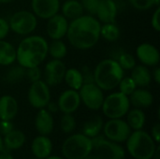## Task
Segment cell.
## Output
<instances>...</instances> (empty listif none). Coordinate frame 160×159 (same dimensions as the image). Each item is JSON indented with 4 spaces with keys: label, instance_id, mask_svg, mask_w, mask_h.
<instances>
[{
    "label": "cell",
    "instance_id": "cell-16",
    "mask_svg": "<svg viewBox=\"0 0 160 159\" xmlns=\"http://www.w3.org/2000/svg\"><path fill=\"white\" fill-rule=\"evenodd\" d=\"M118 7L114 0H99L97 8V19L103 23L115 22Z\"/></svg>",
    "mask_w": 160,
    "mask_h": 159
},
{
    "label": "cell",
    "instance_id": "cell-24",
    "mask_svg": "<svg viewBox=\"0 0 160 159\" xmlns=\"http://www.w3.org/2000/svg\"><path fill=\"white\" fill-rule=\"evenodd\" d=\"M62 15L67 20H75L83 15L84 9L81 3L78 0H66L62 6Z\"/></svg>",
    "mask_w": 160,
    "mask_h": 159
},
{
    "label": "cell",
    "instance_id": "cell-37",
    "mask_svg": "<svg viewBox=\"0 0 160 159\" xmlns=\"http://www.w3.org/2000/svg\"><path fill=\"white\" fill-rule=\"evenodd\" d=\"M25 76L28 78V80L31 82H37V81L40 80V78H41V70L39 69L38 67L26 68V75Z\"/></svg>",
    "mask_w": 160,
    "mask_h": 159
},
{
    "label": "cell",
    "instance_id": "cell-52",
    "mask_svg": "<svg viewBox=\"0 0 160 159\" xmlns=\"http://www.w3.org/2000/svg\"><path fill=\"white\" fill-rule=\"evenodd\" d=\"M30 159H38V158H37V157H32V158H30Z\"/></svg>",
    "mask_w": 160,
    "mask_h": 159
},
{
    "label": "cell",
    "instance_id": "cell-34",
    "mask_svg": "<svg viewBox=\"0 0 160 159\" xmlns=\"http://www.w3.org/2000/svg\"><path fill=\"white\" fill-rule=\"evenodd\" d=\"M119 86V92L123 93L124 95L129 97L133 92L134 90L137 88V85L135 84L134 81L130 78V77H126V78H123L120 82V83L118 84Z\"/></svg>",
    "mask_w": 160,
    "mask_h": 159
},
{
    "label": "cell",
    "instance_id": "cell-51",
    "mask_svg": "<svg viewBox=\"0 0 160 159\" xmlns=\"http://www.w3.org/2000/svg\"><path fill=\"white\" fill-rule=\"evenodd\" d=\"M152 2H153V4H154V6H159L160 4V0H152Z\"/></svg>",
    "mask_w": 160,
    "mask_h": 159
},
{
    "label": "cell",
    "instance_id": "cell-39",
    "mask_svg": "<svg viewBox=\"0 0 160 159\" xmlns=\"http://www.w3.org/2000/svg\"><path fill=\"white\" fill-rule=\"evenodd\" d=\"M151 23H152V26L153 28L158 32L160 31V7H158L156 11L154 12L153 14V17H152V20H151Z\"/></svg>",
    "mask_w": 160,
    "mask_h": 159
},
{
    "label": "cell",
    "instance_id": "cell-33",
    "mask_svg": "<svg viewBox=\"0 0 160 159\" xmlns=\"http://www.w3.org/2000/svg\"><path fill=\"white\" fill-rule=\"evenodd\" d=\"M116 61L123 70H131L136 66V60L134 56L125 51L118 56Z\"/></svg>",
    "mask_w": 160,
    "mask_h": 159
},
{
    "label": "cell",
    "instance_id": "cell-20",
    "mask_svg": "<svg viewBox=\"0 0 160 159\" xmlns=\"http://www.w3.org/2000/svg\"><path fill=\"white\" fill-rule=\"evenodd\" d=\"M19 105L17 100L8 95L0 97V120L11 121L18 113Z\"/></svg>",
    "mask_w": 160,
    "mask_h": 159
},
{
    "label": "cell",
    "instance_id": "cell-45",
    "mask_svg": "<svg viewBox=\"0 0 160 159\" xmlns=\"http://www.w3.org/2000/svg\"><path fill=\"white\" fill-rule=\"evenodd\" d=\"M0 159H14V158H13V157H12L10 154H8V153H7V152L2 151V152L0 153Z\"/></svg>",
    "mask_w": 160,
    "mask_h": 159
},
{
    "label": "cell",
    "instance_id": "cell-17",
    "mask_svg": "<svg viewBox=\"0 0 160 159\" xmlns=\"http://www.w3.org/2000/svg\"><path fill=\"white\" fill-rule=\"evenodd\" d=\"M136 53L138 59L146 67H155L159 63V52L150 43H142L139 45Z\"/></svg>",
    "mask_w": 160,
    "mask_h": 159
},
{
    "label": "cell",
    "instance_id": "cell-43",
    "mask_svg": "<svg viewBox=\"0 0 160 159\" xmlns=\"http://www.w3.org/2000/svg\"><path fill=\"white\" fill-rule=\"evenodd\" d=\"M47 111L48 112H50L51 113H53V112H56L57 111H59V109H58V105H57V103H54V102H49L48 104H47Z\"/></svg>",
    "mask_w": 160,
    "mask_h": 159
},
{
    "label": "cell",
    "instance_id": "cell-32",
    "mask_svg": "<svg viewBox=\"0 0 160 159\" xmlns=\"http://www.w3.org/2000/svg\"><path fill=\"white\" fill-rule=\"evenodd\" d=\"M60 127L65 134L72 133L76 128V120L73 117V115L68 113H64V115L61 117Z\"/></svg>",
    "mask_w": 160,
    "mask_h": 159
},
{
    "label": "cell",
    "instance_id": "cell-4",
    "mask_svg": "<svg viewBox=\"0 0 160 159\" xmlns=\"http://www.w3.org/2000/svg\"><path fill=\"white\" fill-rule=\"evenodd\" d=\"M126 142L128 152L134 159H152L158 147L151 135L142 129L131 132Z\"/></svg>",
    "mask_w": 160,
    "mask_h": 159
},
{
    "label": "cell",
    "instance_id": "cell-13",
    "mask_svg": "<svg viewBox=\"0 0 160 159\" xmlns=\"http://www.w3.org/2000/svg\"><path fill=\"white\" fill-rule=\"evenodd\" d=\"M58 109L63 113L72 114L81 105V97L79 92L73 89L64 91L58 98Z\"/></svg>",
    "mask_w": 160,
    "mask_h": 159
},
{
    "label": "cell",
    "instance_id": "cell-1",
    "mask_svg": "<svg viewBox=\"0 0 160 159\" xmlns=\"http://www.w3.org/2000/svg\"><path fill=\"white\" fill-rule=\"evenodd\" d=\"M100 22L96 17L93 15H82L68 23V40L76 49H91L100 37Z\"/></svg>",
    "mask_w": 160,
    "mask_h": 159
},
{
    "label": "cell",
    "instance_id": "cell-3",
    "mask_svg": "<svg viewBox=\"0 0 160 159\" xmlns=\"http://www.w3.org/2000/svg\"><path fill=\"white\" fill-rule=\"evenodd\" d=\"M124 78V70L117 61L108 58L100 61L94 69L95 83L104 91L113 90Z\"/></svg>",
    "mask_w": 160,
    "mask_h": 159
},
{
    "label": "cell",
    "instance_id": "cell-49",
    "mask_svg": "<svg viewBox=\"0 0 160 159\" xmlns=\"http://www.w3.org/2000/svg\"><path fill=\"white\" fill-rule=\"evenodd\" d=\"M4 151V144H3V138L0 135V153Z\"/></svg>",
    "mask_w": 160,
    "mask_h": 159
},
{
    "label": "cell",
    "instance_id": "cell-11",
    "mask_svg": "<svg viewBox=\"0 0 160 159\" xmlns=\"http://www.w3.org/2000/svg\"><path fill=\"white\" fill-rule=\"evenodd\" d=\"M28 101L35 109L46 108L51 100V92L49 85L41 80L32 82L28 90Z\"/></svg>",
    "mask_w": 160,
    "mask_h": 159
},
{
    "label": "cell",
    "instance_id": "cell-6",
    "mask_svg": "<svg viewBox=\"0 0 160 159\" xmlns=\"http://www.w3.org/2000/svg\"><path fill=\"white\" fill-rule=\"evenodd\" d=\"M102 112L109 119H119L127 115L130 109V102L128 96L121 92H115L104 97Z\"/></svg>",
    "mask_w": 160,
    "mask_h": 159
},
{
    "label": "cell",
    "instance_id": "cell-22",
    "mask_svg": "<svg viewBox=\"0 0 160 159\" xmlns=\"http://www.w3.org/2000/svg\"><path fill=\"white\" fill-rule=\"evenodd\" d=\"M25 141L26 138L22 131L12 129L11 131L4 135L3 138L4 148H7L8 150H18L23 146Z\"/></svg>",
    "mask_w": 160,
    "mask_h": 159
},
{
    "label": "cell",
    "instance_id": "cell-10",
    "mask_svg": "<svg viewBox=\"0 0 160 159\" xmlns=\"http://www.w3.org/2000/svg\"><path fill=\"white\" fill-rule=\"evenodd\" d=\"M79 95L81 97V102H82L89 110L98 111L101 109L104 95L102 90L95 82L83 83L79 89Z\"/></svg>",
    "mask_w": 160,
    "mask_h": 159
},
{
    "label": "cell",
    "instance_id": "cell-48",
    "mask_svg": "<svg viewBox=\"0 0 160 159\" xmlns=\"http://www.w3.org/2000/svg\"><path fill=\"white\" fill-rule=\"evenodd\" d=\"M45 159H65L64 157H58V156H49L47 158Z\"/></svg>",
    "mask_w": 160,
    "mask_h": 159
},
{
    "label": "cell",
    "instance_id": "cell-29",
    "mask_svg": "<svg viewBox=\"0 0 160 159\" xmlns=\"http://www.w3.org/2000/svg\"><path fill=\"white\" fill-rule=\"evenodd\" d=\"M100 36L108 41H116L120 36L121 32L119 27L115 24V22L104 23L100 27Z\"/></svg>",
    "mask_w": 160,
    "mask_h": 159
},
{
    "label": "cell",
    "instance_id": "cell-40",
    "mask_svg": "<svg viewBox=\"0 0 160 159\" xmlns=\"http://www.w3.org/2000/svg\"><path fill=\"white\" fill-rule=\"evenodd\" d=\"M8 32H9L8 22L5 19L0 18V39H3L4 37H6Z\"/></svg>",
    "mask_w": 160,
    "mask_h": 159
},
{
    "label": "cell",
    "instance_id": "cell-30",
    "mask_svg": "<svg viewBox=\"0 0 160 159\" xmlns=\"http://www.w3.org/2000/svg\"><path fill=\"white\" fill-rule=\"evenodd\" d=\"M68 52L66 44L61 39H53L50 45H48V53L53 59H63Z\"/></svg>",
    "mask_w": 160,
    "mask_h": 159
},
{
    "label": "cell",
    "instance_id": "cell-8",
    "mask_svg": "<svg viewBox=\"0 0 160 159\" xmlns=\"http://www.w3.org/2000/svg\"><path fill=\"white\" fill-rule=\"evenodd\" d=\"M38 20L36 15L27 10H20L15 12L9 19V29L14 33L26 36L31 34L37 27Z\"/></svg>",
    "mask_w": 160,
    "mask_h": 159
},
{
    "label": "cell",
    "instance_id": "cell-41",
    "mask_svg": "<svg viewBox=\"0 0 160 159\" xmlns=\"http://www.w3.org/2000/svg\"><path fill=\"white\" fill-rule=\"evenodd\" d=\"M13 129V126L11 121H0V133L2 135H6L9 131Z\"/></svg>",
    "mask_w": 160,
    "mask_h": 159
},
{
    "label": "cell",
    "instance_id": "cell-15",
    "mask_svg": "<svg viewBox=\"0 0 160 159\" xmlns=\"http://www.w3.org/2000/svg\"><path fill=\"white\" fill-rule=\"evenodd\" d=\"M47 23V34L53 39H61L67 35L68 28V20L60 14H55L50 19H48Z\"/></svg>",
    "mask_w": 160,
    "mask_h": 159
},
{
    "label": "cell",
    "instance_id": "cell-36",
    "mask_svg": "<svg viewBox=\"0 0 160 159\" xmlns=\"http://www.w3.org/2000/svg\"><path fill=\"white\" fill-rule=\"evenodd\" d=\"M130 4L139 10H147L154 7L152 0H129Z\"/></svg>",
    "mask_w": 160,
    "mask_h": 159
},
{
    "label": "cell",
    "instance_id": "cell-5",
    "mask_svg": "<svg viewBox=\"0 0 160 159\" xmlns=\"http://www.w3.org/2000/svg\"><path fill=\"white\" fill-rule=\"evenodd\" d=\"M61 151L65 159H83L93 152L92 139L82 133L72 134L65 140Z\"/></svg>",
    "mask_w": 160,
    "mask_h": 159
},
{
    "label": "cell",
    "instance_id": "cell-14",
    "mask_svg": "<svg viewBox=\"0 0 160 159\" xmlns=\"http://www.w3.org/2000/svg\"><path fill=\"white\" fill-rule=\"evenodd\" d=\"M33 12L41 19H50L57 14L60 8L59 0H32Z\"/></svg>",
    "mask_w": 160,
    "mask_h": 159
},
{
    "label": "cell",
    "instance_id": "cell-28",
    "mask_svg": "<svg viewBox=\"0 0 160 159\" xmlns=\"http://www.w3.org/2000/svg\"><path fill=\"white\" fill-rule=\"evenodd\" d=\"M64 80H65L67 85L70 89H73L76 91H79V89L83 84L82 76L81 71L77 68H74V67L66 70Z\"/></svg>",
    "mask_w": 160,
    "mask_h": 159
},
{
    "label": "cell",
    "instance_id": "cell-7",
    "mask_svg": "<svg viewBox=\"0 0 160 159\" xmlns=\"http://www.w3.org/2000/svg\"><path fill=\"white\" fill-rule=\"evenodd\" d=\"M93 151L101 159H125L126 151L117 142L110 141L104 135H98L92 139Z\"/></svg>",
    "mask_w": 160,
    "mask_h": 159
},
{
    "label": "cell",
    "instance_id": "cell-44",
    "mask_svg": "<svg viewBox=\"0 0 160 159\" xmlns=\"http://www.w3.org/2000/svg\"><path fill=\"white\" fill-rule=\"evenodd\" d=\"M153 78L157 83H160V67H156L153 72Z\"/></svg>",
    "mask_w": 160,
    "mask_h": 159
},
{
    "label": "cell",
    "instance_id": "cell-47",
    "mask_svg": "<svg viewBox=\"0 0 160 159\" xmlns=\"http://www.w3.org/2000/svg\"><path fill=\"white\" fill-rule=\"evenodd\" d=\"M83 159H101L99 157H98L97 155H92V153L90 155H88L87 157H85Z\"/></svg>",
    "mask_w": 160,
    "mask_h": 159
},
{
    "label": "cell",
    "instance_id": "cell-18",
    "mask_svg": "<svg viewBox=\"0 0 160 159\" xmlns=\"http://www.w3.org/2000/svg\"><path fill=\"white\" fill-rule=\"evenodd\" d=\"M53 126L54 122L52 113L45 108L39 109L35 119V127L39 135H50L53 130Z\"/></svg>",
    "mask_w": 160,
    "mask_h": 159
},
{
    "label": "cell",
    "instance_id": "cell-12",
    "mask_svg": "<svg viewBox=\"0 0 160 159\" xmlns=\"http://www.w3.org/2000/svg\"><path fill=\"white\" fill-rule=\"evenodd\" d=\"M66 70V66L61 60L53 59L49 61L45 66L44 82L49 86H56L60 84L64 80Z\"/></svg>",
    "mask_w": 160,
    "mask_h": 159
},
{
    "label": "cell",
    "instance_id": "cell-2",
    "mask_svg": "<svg viewBox=\"0 0 160 159\" xmlns=\"http://www.w3.org/2000/svg\"><path fill=\"white\" fill-rule=\"evenodd\" d=\"M47 55L48 42L40 36H30L23 38L16 50V60L25 68L38 67Z\"/></svg>",
    "mask_w": 160,
    "mask_h": 159
},
{
    "label": "cell",
    "instance_id": "cell-35",
    "mask_svg": "<svg viewBox=\"0 0 160 159\" xmlns=\"http://www.w3.org/2000/svg\"><path fill=\"white\" fill-rule=\"evenodd\" d=\"M98 1L99 0H81V3L83 7V9L86 10L89 15H96Z\"/></svg>",
    "mask_w": 160,
    "mask_h": 159
},
{
    "label": "cell",
    "instance_id": "cell-26",
    "mask_svg": "<svg viewBox=\"0 0 160 159\" xmlns=\"http://www.w3.org/2000/svg\"><path fill=\"white\" fill-rule=\"evenodd\" d=\"M127 123L131 128V130H141L143 128L146 121L145 113L142 110L134 108L128 112Z\"/></svg>",
    "mask_w": 160,
    "mask_h": 159
},
{
    "label": "cell",
    "instance_id": "cell-46",
    "mask_svg": "<svg viewBox=\"0 0 160 159\" xmlns=\"http://www.w3.org/2000/svg\"><path fill=\"white\" fill-rule=\"evenodd\" d=\"M152 159H159V146L157 147V149L155 151V154H154L153 158Z\"/></svg>",
    "mask_w": 160,
    "mask_h": 159
},
{
    "label": "cell",
    "instance_id": "cell-9",
    "mask_svg": "<svg viewBox=\"0 0 160 159\" xmlns=\"http://www.w3.org/2000/svg\"><path fill=\"white\" fill-rule=\"evenodd\" d=\"M102 130L106 139L117 143L126 142L132 132L127 121H124L122 118L110 119L103 125Z\"/></svg>",
    "mask_w": 160,
    "mask_h": 159
},
{
    "label": "cell",
    "instance_id": "cell-31",
    "mask_svg": "<svg viewBox=\"0 0 160 159\" xmlns=\"http://www.w3.org/2000/svg\"><path fill=\"white\" fill-rule=\"evenodd\" d=\"M26 75V68L22 67L21 65L18 66H14L12 67H10L8 72L5 75V82L8 83H17L20 82Z\"/></svg>",
    "mask_w": 160,
    "mask_h": 159
},
{
    "label": "cell",
    "instance_id": "cell-25",
    "mask_svg": "<svg viewBox=\"0 0 160 159\" xmlns=\"http://www.w3.org/2000/svg\"><path fill=\"white\" fill-rule=\"evenodd\" d=\"M103 119L98 116L96 115L92 118H90L89 120H87L83 126H82V133L83 135H85L86 137L93 139L97 136H98L103 128Z\"/></svg>",
    "mask_w": 160,
    "mask_h": 159
},
{
    "label": "cell",
    "instance_id": "cell-21",
    "mask_svg": "<svg viewBox=\"0 0 160 159\" xmlns=\"http://www.w3.org/2000/svg\"><path fill=\"white\" fill-rule=\"evenodd\" d=\"M130 104L137 109L149 108L154 102V97L150 91L142 88H136L134 92L128 97Z\"/></svg>",
    "mask_w": 160,
    "mask_h": 159
},
{
    "label": "cell",
    "instance_id": "cell-19",
    "mask_svg": "<svg viewBox=\"0 0 160 159\" xmlns=\"http://www.w3.org/2000/svg\"><path fill=\"white\" fill-rule=\"evenodd\" d=\"M31 151L35 157L38 159L47 158L52 151V143L48 136L39 135L36 137L31 144Z\"/></svg>",
    "mask_w": 160,
    "mask_h": 159
},
{
    "label": "cell",
    "instance_id": "cell-50",
    "mask_svg": "<svg viewBox=\"0 0 160 159\" xmlns=\"http://www.w3.org/2000/svg\"><path fill=\"white\" fill-rule=\"evenodd\" d=\"M14 0H0V3L1 4H8V3H11L13 2Z\"/></svg>",
    "mask_w": 160,
    "mask_h": 159
},
{
    "label": "cell",
    "instance_id": "cell-42",
    "mask_svg": "<svg viewBox=\"0 0 160 159\" xmlns=\"http://www.w3.org/2000/svg\"><path fill=\"white\" fill-rule=\"evenodd\" d=\"M151 137L156 142V143H159L160 142V124L157 123L151 129Z\"/></svg>",
    "mask_w": 160,
    "mask_h": 159
},
{
    "label": "cell",
    "instance_id": "cell-27",
    "mask_svg": "<svg viewBox=\"0 0 160 159\" xmlns=\"http://www.w3.org/2000/svg\"><path fill=\"white\" fill-rule=\"evenodd\" d=\"M16 61V49L14 46L3 39H0V65L10 66Z\"/></svg>",
    "mask_w": 160,
    "mask_h": 159
},
{
    "label": "cell",
    "instance_id": "cell-23",
    "mask_svg": "<svg viewBox=\"0 0 160 159\" xmlns=\"http://www.w3.org/2000/svg\"><path fill=\"white\" fill-rule=\"evenodd\" d=\"M130 78L134 81L137 87H147L152 81V74L144 65H136L131 69Z\"/></svg>",
    "mask_w": 160,
    "mask_h": 159
},
{
    "label": "cell",
    "instance_id": "cell-38",
    "mask_svg": "<svg viewBox=\"0 0 160 159\" xmlns=\"http://www.w3.org/2000/svg\"><path fill=\"white\" fill-rule=\"evenodd\" d=\"M82 76V81L83 83H94L95 79H94V71L91 70V68L87 66H83L82 70H80Z\"/></svg>",
    "mask_w": 160,
    "mask_h": 159
}]
</instances>
